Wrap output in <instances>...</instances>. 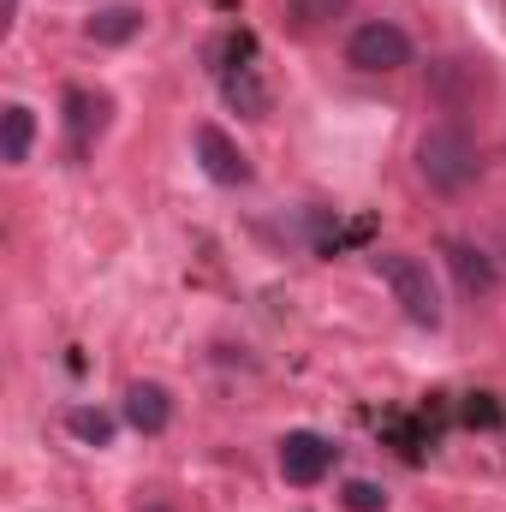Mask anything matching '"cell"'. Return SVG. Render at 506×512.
I'll return each instance as SVG.
<instances>
[{"instance_id":"6da1fadb","label":"cell","mask_w":506,"mask_h":512,"mask_svg":"<svg viewBox=\"0 0 506 512\" xmlns=\"http://www.w3.org/2000/svg\"><path fill=\"white\" fill-rule=\"evenodd\" d=\"M417 173H423V185L441 191V197L465 191V185L477 179V143H471V131L465 126H429L423 143H417Z\"/></svg>"},{"instance_id":"7a4b0ae2","label":"cell","mask_w":506,"mask_h":512,"mask_svg":"<svg viewBox=\"0 0 506 512\" xmlns=\"http://www.w3.org/2000/svg\"><path fill=\"white\" fill-rule=\"evenodd\" d=\"M376 274L387 280L393 304H399L417 328H441V286H435V274H429V262H423V256L381 251L376 256Z\"/></svg>"},{"instance_id":"3957f363","label":"cell","mask_w":506,"mask_h":512,"mask_svg":"<svg viewBox=\"0 0 506 512\" xmlns=\"http://www.w3.org/2000/svg\"><path fill=\"white\" fill-rule=\"evenodd\" d=\"M346 60H352L358 72H399V66H411V36H405L399 24H387V18H370V24L352 30Z\"/></svg>"},{"instance_id":"277c9868","label":"cell","mask_w":506,"mask_h":512,"mask_svg":"<svg viewBox=\"0 0 506 512\" xmlns=\"http://www.w3.org/2000/svg\"><path fill=\"white\" fill-rule=\"evenodd\" d=\"M328 471H334V441H322V435H310V429H292V435L280 441V477H286L292 489H316Z\"/></svg>"},{"instance_id":"5b68a950","label":"cell","mask_w":506,"mask_h":512,"mask_svg":"<svg viewBox=\"0 0 506 512\" xmlns=\"http://www.w3.org/2000/svg\"><path fill=\"white\" fill-rule=\"evenodd\" d=\"M197 161H203V173H209L215 185H251L245 149H239L221 126H197Z\"/></svg>"},{"instance_id":"8992f818","label":"cell","mask_w":506,"mask_h":512,"mask_svg":"<svg viewBox=\"0 0 506 512\" xmlns=\"http://www.w3.org/2000/svg\"><path fill=\"white\" fill-rule=\"evenodd\" d=\"M108 126V96H90V90H66V143L72 155H90V143Z\"/></svg>"},{"instance_id":"52a82bcc","label":"cell","mask_w":506,"mask_h":512,"mask_svg":"<svg viewBox=\"0 0 506 512\" xmlns=\"http://www.w3.org/2000/svg\"><path fill=\"white\" fill-rule=\"evenodd\" d=\"M167 417H173V393L161 382H131L126 387V423L137 435H161Z\"/></svg>"},{"instance_id":"ba28073f","label":"cell","mask_w":506,"mask_h":512,"mask_svg":"<svg viewBox=\"0 0 506 512\" xmlns=\"http://www.w3.org/2000/svg\"><path fill=\"white\" fill-rule=\"evenodd\" d=\"M221 96H227L245 120H262V114H268V90H262V72H256L251 60H245V66L233 60V66L221 72Z\"/></svg>"},{"instance_id":"9c48e42d","label":"cell","mask_w":506,"mask_h":512,"mask_svg":"<svg viewBox=\"0 0 506 512\" xmlns=\"http://www.w3.org/2000/svg\"><path fill=\"white\" fill-rule=\"evenodd\" d=\"M441 256H447V268H453V280H459L465 298H483V292L495 286V262H489L483 251H471V245H447Z\"/></svg>"},{"instance_id":"30bf717a","label":"cell","mask_w":506,"mask_h":512,"mask_svg":"<svg viewBox=\"0 0 506 512\" xmlns=\"http://www.w3.org/2000/svg\"><path fill=\"white\" fill-rule=\"evenodd\" d=\"M137 30H143V12H137V6H102V12H90V24H84V36L102 42V48H120Z\"/></svg>"},{"instance_id":"8fae6325","label":"cell","mask_w":506,"mask_h":512,"mask_svg":"<svg viewBox=\"0 0 506 512\" xmlns=\"http://www.w3.org/2000/svg\"><path fill=\"white\" fill-rule=\"evenodd\" d=\"M30 143H36V114H30L24 102H12V108L0 114V161H6V167L30 161Z\"/></svg>"},{"instance_id":"7c38bea8","label":"cell","mask_w":506,"mask_h":512,"mask_svg":"<svg viewBox=\"0 0 506 512\" xmlns=\"http://www.w3.org/2000/svg\"><path fill=\"white\" fill-rule=\"evenodd\" d=\"M66 429H72L78 441H90V447H108V441H114V417H108V411H90V405H78V411L66 417Z\"/></svg>"},{"instance_id":"4fadbf2b","label":"cell","mask_w":506,"mask_h":512,"mask_svg":"<svg viewBox=\"0 0 506 512\" xmlns=\"http://www.w3.org/2000/svg\"><path fill=\"white\" fill-rule=\"evenodd\" d=\"M346 6L352 0H292V18H298V30H322V24L346 18Z\"/></svg>"},{"instance_id":"5bb4252c","label":"cell","mask_w":506,"mask_h":512,"mask_svg":"<svg viewBox=\"0 0 506 512\" xmlns=\"http://www.w3.org/2000/svg\"><path fill=\"white\" fill-rule=\"evenodd\" d=\"M340 507L346 512H387V489H381V483H364V477H352V483L340 489Z\"/></svg>"},{"instance_id":"9a60e30c","label":"cell","mask_w":506,"mask_h":512,"mask_svg":"<svg viewBox=\"0 0 506 512\" xmlns=\"http://www.w3.org/2000/svg\"><path fill=\"white\" fill-rule=\"evenodd\" d=\"M12 18H18V0H6V30H12Z\"/></svg>"},{"instance_id":"2e32d148","label":"cell","mask_w":506,"mask_h":512,"mask_svg":"<svg viewBox=\"0 0 506 512\" xmlns=\"http://www.w3.org/2000/svg\"><path fill=\"white\" fill-rule=\"evenodd\" d=\"M143 512H167V507H143Z\"/></svg>"}]
</instances>
